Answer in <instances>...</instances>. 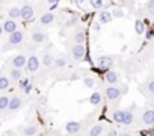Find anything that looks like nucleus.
<instances>
[{
    "label": "nucleus",
    "instance_id": "obj_1",
    "mask_svg": "<svg viewBox=\"0 0 154 136\" xmlns=\"http://www.w3.org/2000/svg\"><path fill=\"white\" fill-rule=\"evenodd\" d=\"M71 56L74 59V62H83L88 59V51H86V45L85 44H74L71 47Z\"/></svg>",
    "mask_w": 154,
    "mask_h": 136
},
{
    "label": "nucleus",
    "instance_id": "obj_2",
    "mask_svg": "<svg viewBox=\"0 0 154 136\" xmlns=\"http://www.w3.org/2000/svg\"><path fill=\"white\" fill-rule=\"evenodd\" d=\"M24 30H17V32H14V33H11L9 35V38H8V41H6V44H5V47H3V50H8V48H12V47H15V45H20L23 41H24Z\"/></svg>",
    "mask_w": 154,
    "mask_h": 136
},
{
    "label": "nucleus",
    "instance_id": "obj_3",
    "mask_svg": "<svg viewBox=\"0 0 154 136\" xmlns=\"http://www.w3.org/2000/svg\"><path fill=\"white\" fill-rule=\"evenodd\" d=\"M47 39H48V33L42 27L38 26V27H33L30 30V41L32 42H35V44H44Z\"/></svg>",
    "mask_w": 154,
    "mask_h": 136
},
{
    "label": "nucleus",
    "instance_id": "obj_4",
    "mask_svg": "<svg viewBox=\"0 0 154 136\" xmlns=\"http://www.w3.org/2000/svg\"><path fill=\"white\" fill-rule=\"evenodd\" d=\"M113 63H115V59L110 54H101V56L97 57V66L100 68V70L109 71V70H112Z\"/></svg>",
    "mask_w": 154,
    "mask_h": 136
},
{
    "label": "nucleus",
    "instance_id": "obj_5",
    "mask_svg": "<svg viewBox=\"0 0 154 136\" xmlns=\"http://www.w3.org/2000/svg\"><path fill=\"white\" fill-rule=\"evenodd\" d=\"M39 65H41V60H39V57H38L36 54H30V56L27 57L26 70H27V73H30V74H35V73L39 70Z\"/></svg>",
    "mask_w": 154,
    "mask_h": 136
},
{
    "label": "nucleus",
    "instance_id": "obj_6",
    "mask_svg": "<svg viewBox=\"0 0 154 136\" xmlns=\"http://www.w3.org/2000/svg\"><path fill=\"white\" fill-rule=\"evenodd\" d=\"M26 63H27V56L24 53H18V54L11 57V66L12 68L23 70V68H26Z\"/></svg>",
    "mask_w": 154,
    "mask_h": 136
},
{
    "label": "nucleus",
    "instance_id": "obj_7",
    "mask_svg": "<svg viewBox=\"0 0 154 136\" xmlns=\"http://www.w3.org/2000/svg\"><path fill=\"white\" fill-rule=\"evenodd\" d=\"M104 95H106V98H107L109 101H116V100H119V97L122 95V91H121L119 86H107V88L104 89Z\"/></svg>",
    "mask_w": 154,
    "mask_h": 136
},
{
    "label": "nucleus",
    "instance_id": "obj_8",
    "mask_svg": "<svg viewBox=\"0 0 154 136\" xmlns=\"http://www.w3.org/2000/svg\"><path fill=\"white\" fill-rule=\"evenodd\" d=\"M88 39V35H86V30L83 27H77L72 33V41L74 44H85Z\"/></svg>",
    "mask_w": 154,
    "mask_h": 136
},
{
    "label": "nucleus",
    "instance_id": "obj_9",
    "mask_svg": "<svg viewBox=\"0 0 154 136\" xmlns=\"http://www.w3.org/2000/svg\"><path fill=\"white\" fill-rule=\"evenodd\" d=\"M23 106V98L20 95H12L11 100H9V106H8V112L9 113H14L17 112L18 109H21Z\"/></svg>",
    "mask_w": 154,
    "mask_h": 136
},
{
    "label": "nucleus",
    "instance_id": "obj_10",
    "mask_svg": "<svg viewBox=\"0 0 154 136\" xmlns=\"http://www.w3.org/2000/svg\"><path fill=\"white\" fill-rule=\"evenodd\" d=\"M35 17V8L32 5H23L21 6V20L23 21H29Z\"/></svg>",
    "mask_w": 154,
    "mask_h": 136
},
{
    "label": "nucleus",
    "instance_id": "obj_11",
    "mask_svg": "<svg viewBox=\"0 0 154 136\" xmlns=\"http://www.w3.org/2000/svg\"><path fill=\"white\" fill-rule=\"evenodd\" d=\"M140 121L145 127H151L154 125V109H146L142 116H140Z\"/></svg>",
    "mask_w": 154,
    "mask_h": 136
},
{
    "label": "nucleus",
    "instance_id": "obj_12",
    "mask_svg": "<svg viewBox=\"0 0 154 136\" xmlns=\"http://www.w3.org/2000/svg\"><path fill=\"white\" fill-rule=\"evenodd\" d=\"M118 80H119V74L115 70L104 71V82L109 83V86H115V83H118Z\"/></svg>",
    "mask_w": 154,
    "mask_h": 136
},
{
    "label": "nucleus",
    "instance_id": "obj_13",
    "mask_svg": "<svg viewBox=\"0 0 154 136\" xmlns=\"http://www.w3.org/2000/svg\"><path fill=\"white\" fill-rule=\"evenodd\" d=\"M82 130V124L79 121H68L65 124V131L68 134H75V133H79Z\"/></svg>",
    "mask_w": 154,
    "mask_h": 136
},
{
    "label": "nucleus",
    "instance_id": "obj_14",
    "mask_svg": "<svg viewBox=\"0 0 154 136\" xmlns=\"http://www.w3.org/2000/svg\"><path fill=\"white\" fill-rule=\"evenodd\" d=\"M54 21H56V15L53 12H44L39 17V24L41 26H51Z\"/></svg>",
    "mask_w": 154,
    "mask_h": 136
},
{
    "label": "nucleus",
    "instance_id": "obj_15",
    "mask_svg": "<svg viewBox=\"0 0 154 136\" xmlns=\"http://www.w3.org/2000/svg\"><path fill=\"white\" fill-rule=\"evenodd\" d=\"M2 26H3V32H5V33H9V35L18 30V23L14 21V20H9V18H8L6 21H3Z\"/></svg>",
    "mask_w": 154,
    "mask_h": 136
},
{
    "label": "nucleus",
    "instance_id": "obj_16",
    "mask_svg": "<svg viewBox=\"0 0 154 136\" xmlns=\"http://www.w3.org/2000/svg\"><path fill=\"white\" fill-rule=\"evenodd\" d=\"M39 60H41V63H42L44 68H50L51 65H54V56L50 51H44L42 56L39 57Z\"/></svg>",
    "mask_w": 154,
    "mask_h": 136
},
{
    "label": "nucleus",
    "instance_id": "obj_17",
    "mask_svg": "<svg viewBox=\"0 0 154 136\" xmlns=\"http://www.w3.org/2000/svg\"><path fill=\"white\" fill-rule=\"evenodd\" d=\"M112 20H113V17H112L110 11H106V9L100 11V14H98V23L100 24H109Z\"/></svg>",
    "mask_w": 154,
    "mask_h": 136
},
{
    "label": "nucleus",
    "instance_id": "obj_18",
    "mask_svg": "<svg viewBox=\"0 0 154 136\" xmlns=\"http://www.w3.org/2000/svg\"><path fill=\"white\" fill-rule=\"evenodd\" d=\"M77 23H79V17L77 15H68L66 18H65V21H63V29L65 30H69L71 27H75L77 26Z\"/></svg>",
    "mask_w": 154,
    "mask_h": 136
},
{
    "label": "nucleus",
    "instance_id": "obj_19",
    "mask_svg": "<svg viewBox=\"0 0 154 136\" xmlns=\"http://www.w3.org/2000/svg\"><path fill=\"white\" fill-rule=\"evenodd\" d=\"M32 86H33V83H32L30 79H23V80H20V83H18V88H20L24 94H30Z\"/></svg>",
    "mask_w": 154,
    "mask_h": 136
},
{
    "label": "nucleus",
    "instance_id": "obj_20",
    "mask_svg": "<svg viewBox=\"0 0 154 136\" xmlns=\"http://www.w3.org/2000/svg\"><path fill=\"white\" fill-rule=\"evenodd\" d=\"M9 80L11 82H20L23 80V71L17 70V68H11L9 70Z\"/></svg>",
    "mask_w": 154,
    "mask_h": 136
},
{
    "label": "nucleus",
    "instance_id": "obj_21",
    "mask_svg": "<svg viewBox=\"0 0 154 136\" xmlns=\"http://www.w3.org/2000/svg\"><path fill=\"white\" fill-rule=\"evenodd\" d=\"M134 32H136L137 35H145L146 26H145V21H143L142 18H137V20L134 21Z\"/></svg>",
    "mask_w": 154,
    "mask_h": 136
},
{
    "label": "nucleus",
    "instance_id": "obj_22",
    "mask_svg": "<svg viewBox=\"0 0 154 136\" xmlns=\"http://www.w3.org/2000/svg\"><path fill=\"white\" fill-rule=\"evenodd\" d=\"M88 101H89L92 106H98V104H101V101H103V95H101L98 91H94V92L89 95Z\"/></svg>",
    "mask_w": 154,
    "mask_h": 136
},
{
    "label": "nucleus",
    "instance_id": "obj_23",
    "mask_svg": "<svg viewBox=\"0 0 154 136\" xmlns=\"http://www.w3.org/2000/svg\"><path fill=\"white\" fill-rule=\"evenodd\" d=\"M133 109H134V106H131V109H125L122 125H130V124L133 122V119H134V113H133Z\"/></svg>",
    "mask_w": 154,
    "mask_h": 136
},
{
    "label": "nucleus",
    "instance_id": "obj_24",
    "mask_svg": "<svg viewBox=\"0 0 154 136\" xmlns=\"http://www.w3.org/2000/svg\"><path fill=\"white\" fill-rule=\"evenodd\" d=\"M103 130H104V125H103L101 122H98V124H95V125H92V127L89 128L88 136H101Z\"/></svg>",
    "mask_w": 154,
    "mask_h": 136
},
{
    "label": "nucleus",
    "instance_id": "obj_25",
    "mask_svg": "<svg viewBox=\"0 0 154 136\" xmlns=\"http://www.w3.org/2000/svg\"><path fill=\"white\" fill-rule=\"evenodd\" d=\"M8 17H9V20L17 21L18 18H21V8H18V6L11 8V9L8 11Z\"/></svg>",
    "mask_w": 154,
    "mask_h": 136
},
{
    "label": "nucleus",
    "instance_id": "obj_26",
    "mask_svg": "<svg viewBox=\"0 0 154 136\" xmlns=\"http://www.w3.org/2000/svg\"><path fill=\"white\" fill-rule=\"evenodd\" d=\"M124 113H125L124 109L113 110V113H112V119H113V122H116V124H122V121H124Z\"/></svg>",
    "mask_w": 154,
    "mask_h": 136
},
{
    "label": "nucleus",
    "instance_id": "obj_27",
    "mask_svg": "<svg viewBox=\"0 0 154 136\" xmlns=\"http://www.w3.org/2000/svg\"><path fill=\"white\" fill-rule=\"evenodd\" d=\"M36 133H38V125H35V124H27L26 127H23L24 136H35Z\"/></svg>",
    "mask_w": 154,
    "mask_h": 136
},
{
    "label": "nucleus",
    "instance_id": "obj_28",
    "mask_svg": "<svg viewBox=\"0 0 154 136\" xmlns=\"http://www.w3.org/2000/svg\"><path fill=\"white\" fill-rule=\"evenodd\" d=\"M9 86H11L9 77L5 76V74H0V91H2V92H3V91H8Z\"/></svg>",
    "mask_w": 154,
    "mask_h": 136
},
{
    "label": "nucleus",
    "instance_id": "obj_29",
    "mask_svg": "<svg viewBox=\"0 0 154 136\" xmlns=\"http://www.w3.org/2000/svg\"><path fill=\"white\" fill-rule=\"evenodd\" d=\"M9 100H11V97H8V95H0V113L8 110Z\"/></svg>",
    "mask_w": 154,
    "mask_h": 136
},
{
    "label": "nucleus",
    "instance_id": "obj_30",
    "mask_svg": "<svg viewBox=\"0 0 154 136\" xmlns=\"http://www.w3.org/2000/svg\"><path fill=\"white\" fill-rule=\"evenodd\" d=\"M66 63H68V60H66L65 54H59L57 57H54V66L63 68V66H66Z\"/></svg>",
    "mask_w": 154,
    "mask_h": 136
},
{
    "label": "nucleus",
    "instance_id": "obj_31",
    "mask_svg": "<svg viewBox=\"0 0 154 136\" xmlns=\"http://www.w3.org/2000/svg\"><path fill=\"white\" fill-rule=\"evenodd\" d=\"M83 83H85V86H86L88 89H94V88L97 86V79H95V77H91V76H86V77L83 79Z\"/></svg>",
    "mask_w": 154,
    "mask_h": 136
},
{
    "label": "nucleus",
    "instance_id": "obj_32",
    "mask_svg": "<svg viewBox=\"0 0 154 136\" xmlns=\"http://www.w3.org/2000/svg\"><path fill=\"white\" fill-rule=\"evenodd\" d=\"M89 5H91V8L92 9H101L103 11V8L106 6V3L104 2H101V0H91V2H89Z\"/></svg>",
    "mask_w": 154,
    "mask_h": 136
},
{
    "label": "nucleus",
    "instance_id": "obj_33",
    "mask_svg": "<svg viewBox=\"0 0 154 136\" xmlns=\"http://www.w3.org/2000/svg\"><path fill=\"white\" fill-rule=\"evenodd\" d=\"M145 8H146V12L154 17V0H148V2L145 3Z\"/></svg>",
    "mask_w": 154,
    "mask_h": 136
},
{
    "label": "nucleus",
    "instance_id": "obj_34",
    "mask_svg": "<svg viewBox=\"0 0 154 136\" xmlns=\"http://www.w3.org/2000/svg\"><path fill=\"white\" fill-rule=\"evenodd\" d=\"M112 17L113 18H122L124 17V9L122 8H115L112 11Z\"/></svg>",
    "mask_w": 154,
    "mask_h": 136
},
{
    "label": "nucleus",
    "instance_id": "obj_35",
    "mask_svg": "<svg viewBox=\"0 0 154 136\" xmlns=\"http://www.w3.org/2000/svg\"><path fill=\"white\" fill-rule=\"evenodd\" d=\"M145 38H146V41H151L154 38V29H148L145 32Z\"/></svg>",
    "mask_w": 154,
    "mask_h": 136
},
{
    "label": "nucleus",
    "instance_id": "obj_36",
    "mask_svg": "<svg viewBox=\"0 0 154 136\" xmlns=\"http://www.w3.org/2000/svg\"><path fill=\"white\" fill-rule=\"evenodd\" d=\"M119 133H118V130L116 128H113V127H110V128H107V131H106V136H118Z\"/></svg>",
    "mask_w": 154,
    "mask_h": 136
},
{
    "label": "nucleus",
    "instance_id": "obj_37",
    "mask_svg": "<svg viewBox=\"0 0 154 136\" xmlns=\"http://www.w3.org/2000/svg\"><path fill=\"white\" fill-rule=\"evenodd\" d=\"M146 89H148V92H149L151 95H154V80H151V82L148 83V86H146Z\"/></svg>",
    "mask_w": 154,
    "mask_h": 136
},
{
    "label": "nucleus",
    "instance_id": "obj_38",
    "mask_svg": "<svg viewBox=\"0 0 154 136\" xmlns=\"http://www.w3.org/2000/svg\"><path fill=\"white\" fill-rule=\"evenodd\" d=\"M48 3V6H50V11H53V9H56L57 6H59V2H47Z\"/></svg>",
    "mask_w": 154,
    "mask_h": 136
},
{
    "label": "nucleus",
    "instance_id": "obj_39",
    "mask_svg": "<svg viewBox=\"0 0 154 136\" xmlns=\"http://www.w3.org/2000/svg\"><path fill=\"white\" fill-rule=\"evenodd\" d=\"M100 29H101V24H100V23H94V24H92V30H94V32H98Z\"/></svg>",
    "mask_w": 154,
    "mask_h": 136
},
{
    "label": "nucleus",
    "instance_id": "obj_40",
    "mask_svg": "<svg viewBox=\"0 0 154 136\" xmlns=\"http://www.w3.org/2000/svg\"><path fill=\"white\" fill-rule=\"evenodd\" d=\"M80 76L79 74H77V73H72L71 76H69V80H77V79H79Z\"/></svg>",
    "mask_w": 154,
    "mask_h": 136
},
{
    "label": "nucleus",
    "instance_id": "obj_41",
    "mask_svg": "<svg viewBox=\"0 0 154 136\" xmlns=\"http://www.w3.org/2000/svg\"><path fill=\"white\" fill-rule=\"evenodd\" d=\"M39 101H41V104H47V97H44V95H42V97L39 98Z\"/></svg>",
    "mask_w": 154,
    "mask_h": 136
},
{
    "label": "nucleus",
    "instance_id": "obj_42",
    "mask_svg": "<svg viewBox=\"0 0 154 136\" xmlns=\"http://www.w3.org/2000/svg\"><path fill=\"white\" fill-rule=\"evenodd\" d=\"M118 136H131V134H130L128 131H119V134H118Z\"/></svg>",
    "mask_w": 154,
    "mask_h": 136
},
{
    "label": "nucleus",
    "instance_id": "obj_43",
    "mask_svg": "<svg viewBox=\"0 0 154 136\" xmlns=\"http://www.w3.org/2000/svg\"><path fill=\"white\" fill-rule=\"evenodd\" d=\"M2 35H3V26L0 24V36H2Z\"/></svg>",
    "mask_w": 154,
    "mask_h": 136
},
{
    "label": "nucleus",
    "instance_id": "obj_44",
    "mask_svg": "<svg viewBox=\"0 0 154 136\" xmlns=\"http://www.w3.org/2000/svg\"><path fill=\"white\" fill-rule=\"evenodd\" d=\"M151 134H152V136H154V128H152V130H151Z\"/></svg>",
    "mask_w": 154,
    "mask_h": 136
},
{
    "label": "nucleus",
    "instance_id": "obj_45",
    "mask_svg": "<svg viewBox=\"0 0 154 136\" xmlns=\"http://www.w3.org/2000/svg\"><path fill=\"white\" fill-rule=\"evenodd\" d=\"M12 136H18V134H12Z\"/></svg>",
    "mask_w": 154,
    "mask_h": 136
},
{
    "label": "nucleus",
    "instance_id": "obj_46",
    "mask_svg": "<svg viewBox=\"0 0 154 136\" xmlns=\"http://www.w3.org/2000/svg\"><path fill=\"white\" fill-rule=\"evenodd\" d=\"M0 18H2V14H0Z\"/></svg>",
    "mask_w": 154,
    "mask_h": 136
}]
</instances>
